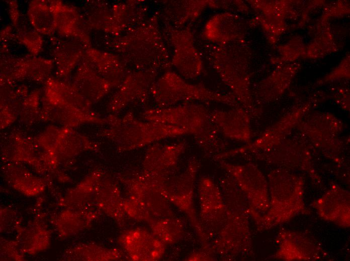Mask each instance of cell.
Segmentation results:
<instances>
[{"label":"cell","mask_w":350,"mask_h":261,"mask_svg":"<svg viewBox=\"0 0 350 261\" xmlns=\"http://www.w3.org/2000/svg\"><path fill=\"white\" fill-rule=\"evenodd\" d=\"M148 121L142 122L132 116H125L114 122V139L123 147L129 148L187 134L177 127Z\"/></svg>","instance_id":"6da1fadb"},{"label":"cell","mask_w":350,"mask_h":261,"mask_svg":"<svg viewBox=\"0 0 350 261\" xmlns=\"http://www.w3.org/2000/svg\"><path fill=\"white\" fill-rule=\"evenodd\" d=\"M209 117L207 110L199 105L153 110L144 116L147 121L177 127L193 135L209 121Z\"/></svg>","instance_id":"7a4b0ae2"},{"label":"cell","mask_w":350,"mask_h":261,"mask_svg":"<svg viewBox=\"0 0 350 261\" xmlns=\"http://www.w3.org/2000/svg\"><path fill=\"white\" fill-rule=\"evenodd\" d=\"M164 79L159 82L155 90L159 103L168 105L184 99L211 100L232 104L233 99L212 92L203 87L191 85L177 78Z\"/></svg>","instance_id":"3957f363"},{"label":"cell","mask_w":350,"mask_h":261,"mask_svg":"<svg viewBox=\"0 0 350 261\" xmlns=\"http://www.w3.org/2000/svg\"><path fill=\"white\" fill-rule=\"evenodd\" d=\"M209 119L226 138L245 142H249L251 138L249 116L241 110L215 111L209 113Z\"/></svg>","instance_id":"277c9868"},{"label":"cell","mask_w":350,"mask_h":261,"mask_svg":"<svg viewBox=\"0 0 350 261\" xmlns=\"http://www.w3.org/2000/svg\"><path fill=\"white\" fill-rule=\"evenodd\" d=\"M221 135L209 121L193 136L201 147L206 150H214L223 148L226 145L225 142L221 137Z\"/></svg>","instance_id":"5b68a950"}]
</instances>
